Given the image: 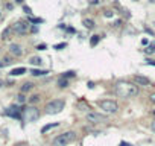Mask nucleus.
I'll list each match as a JSON object with an SVG mask.
<instances>
[{"label": "nucleus", "instance_id": "nucleus-6", "mask_svg": "<svg viewBox=\"0 0 155 146\" xmlns=\"http://www.w3.org/2000/svg\"><path fill=\"white\" fill-rule=\"evenodd\" d=\"M29 29H30V26H29L28 21H24V20H20V21H17V23L12 24V31L15 32V34H18V35L28 34Z\"/></svg>", "mask_w": 155, "mask_h": 146}, {"label": "nucleus", "instance_id": "nucleus-34", "mask_svg": "<svg viewBox=\"0 0 155 146\" xmlns=\"http://www.w3.org/2000/svg\"><path fill=\"white\" fill-rule=\"evenodd\" d=\"M15 2H17V3H21V2H23V0H15Z\"/></svg>", "mask_w": 155, "mask_h": 146}, {"label": "nucleus", "instance_id": "nucleus-28", "mask_svg": "<svg viewBox=\"0 0 155 146\" xmlns=\"http://www.w3.org/2000/svg\"><path fill=\"white\" fill-rule=\"evenodd\" d=\"M37 49H38V50H44V49H47V46H46V44H40Z\"/></svg>", "mask_w": 155, "mask_h": 146}, {"label": "nucleus", "instance_id": "nucleus-5", "mask_svg": "<svg viewBox=\"0 0 155 146\" xmlns=\"http://www.w3.org/2000/svg\"><path fill=\"white\" fill-rule=\"evenodd\" d=\"M21 117H23L26 122H34V120H37V119L40 117V113H38V110H37L35 107H28V108L23 110Z\"/></svg>", "mask_w": 155, "mask_h": 146}, {"label": "nucleus", "instance_id": "nucleus-15", "mask_svg": "<svg viewBox=\"0 0 155 146\" xmlns=\"http://www.w3.org/2000/svg\"><path fill=\"white\" fill-rule=\"evenodd\" d=\"M29 62L32 64V66H41V64H43V59L38 58V56H32V58L29 59Z\"/></svg>", "mask_w": 155, "mask_h": 146}, {"label": "nucleus", "instance_id": "nucleus-16", "mask_svg": "<svg viewBox=\"0 0 155 146\" xmlns=\"http://www.w3.org/2000/svg\"><path fill=\"white\" fill-rule=\"evenodd\" d=\"M11 32H14V31H12V26H9V28H6V29L3 31L2 38H3V40H8V38H9V35H11Z\"/></svg>", "mask_w": 155, "mask_h": 146}, {"label": "nucleus", "instance_id": "nucleus-8", "mask_svg": "<svg viewBox=\"0 0 155 146\" xmlns=\"http://www.w3.org/2000/svg\"><path fill=\"white\" fill-rule=\"evenodd\" d=\"M6 114L11 117H15V119H21V110H18L17 107H12L6 110Z\"/></svg>", "mask_w": 155, "mask_h": 146}, {"label": "nucleus", "instance_id": "nucleus-7", "mask_svg": "<svg viewBox=\"0 0 155 146\" xmlns=\"http://www.w3.org/2000/svg\"><path fill=\"white\" fill-rule=\"evenodd\" d=\"M87 120L90 123H102V122H106V117L104 114H99V113H88Z\"/></svg>", "mask_w": 155, "mask_h": 146}, {"label": "nucleus", "instance_id": "nucleus-35", "mask_svg": "<svg viewBox=\"0 0 155 146\" xmlns=\"http://www.w3.org/2000/svg\"><path fill=\"white\" fill-rule=\"evenodd\" d=\"M2 85H3V81H0V87H2Z\"/></svg>", "mask_w": 155, "mask_h": 146}, {"label": "nucleus", "instance_id": "nucleus-3", "mask_svg": "<svg viewBox=\"0 0 155 146\" xmlns=\"http://www.w3.org/2000/svg\"><path fill=\"white\" fill-rule=\"evenodd\" d=\"M64 101L62 99H55V101H50L49 104L46 105V113L47 114H58L64 110Z\"/></svg>", "mask_w": 155, "mask_h": 146}, {"label": "nucleus", "instance_id": "nucleus-23", "mask_svg": "<svg viewBox=\"0 0 155 146\" xmlns=\"http://www.w3.org/2000/svg\"><path fill=\"white\" fill-rule=\"evenodd\" d=\"M66 46H67L66 43H60V44H55V49H56V50H61V49H64Z\"/></svg>", "mask_w": 155, "mask_h": 146}, {"label": "nucleus", "instance_id": "nucleus-31", "mask_svg": "<svg viewBox=\"0 0 155 146\" xmlns=\"http://www.w3.org/2000/svg\"><path fill=\"white\" fill-rule=\"evenodd\" d=\"M120 146H131V145H128V143H125V142H122V143H120Z\"/></svg>", "mask_w": 155, "mask_h": 146}, {"label": "nucleus", "instance_id": "nucleus-4", "mask_svg": "<svg viewBox=\"0 0 155 146\" xmlns=\"http://www.w3.org/2000/svg\"><path fill=\"white\" fill-rule=\"evenodd\" d=\"M99 107L102 108L105 113H108V114H114V113H117V110H119V105H117V102L110 101V99L99 101Z\"/></svg>", "mask_w": 155, "mask_h": 146}, {"label": "nucleus", "instance_id": "nucleus-32", "mask_svg": "<svg viewBox=\"0 0 155 146\" xmlns=\"http://www.w3.org/2000/svg\"><path fill=\"white\" fill-rule=\"evenodd\" d=\"M148 64H149V66H155V62H154V61H149Z\"/></svg>", "mask_w": 155, "mask_h": 146}, {"label": "nucleus", "instance_id": "nucleus-14", "mask_svg": "<svg viewBox=\"0 0 155 146\" xmlns=\"http://www.w3.org/2000/svg\"><path fill=\"white\" fill-rule=\"evenodd\" d=\"M58 125H60V123H58V122H55V123H50V125H46V126H43V129H41V132H43V134H46L47 131H50V129H53V128H56Z\"/></svg>", "mask_w": 155, "mask_h": 146}, {"label": "nucleus", "instance_id": "nucleus-21", "mask_svg": "<svg viewBox=\"0 0 155 146\" xmlns=\"http://www.w3.org/2000/svg\"><path fill=\"white\" fill-rule=\"evenodd\" d=\"M17 102H18V104H24V102H26V97H24L23 93H20V94L17 96Z\"/></svg>", "mask_w": 155, "mask_h": 146}, {"label": "nucleus", "instance_id": "nucleus-11", "mask_svg": "<svg viewBox=\"0 0 155 146\" xmlns=\"http://www.w3.org/2000/svg\"><path fill=\"white\" fill-rule=\"evenodd\" d=\"M134 81H135V82H138V84H143V85H149V84H151V81H149L148 78L138 76V75H135V76H134Z\"/></svg>", "mask_w": 155, "mask_h": 146}, {"label": "nucleus", "instance_id": "nucleus-25", "mask_svg": "<svg viewBox=\"0 0 155 146\" xmlns=\"http://www.w3.org/2000/svg\"><path fill=\"white\" fill-rule=\"evenodd\" d=\"M30 21H32V23H43V20H41V18H34V17L30 18Z\"/></svg>", "mask_w": 155, "mask_h": 146}, {"label": "nucleus", "instance_id": "nucleus-2", "mask_svg": "<svg viewBox=\"0 0 155 146\" xmlns=\"http://www.w3.org/2000/svg\"><path fill=\"white\" fill-rule=\"evenodd\" d=\"M74 137H76V134H74L73 131L62 132V134H60L58 137L53 139L52 146H67V145H70V142H73Z\"/></svg>", "mask_w": 155, "mask_h": 146}, {"label": "nucleus", "instance_id": "nucleus-12", "mask_svg": "<svg viewBox=\"0 0 155 146\" xmlns=\"http://www.w3.org/2000/svg\"><path fill=\"white\" fill-rule=\"evenodd\" d=\"M34 76H44V75H47L49 72L47 70H40V69H32V72H30Z\"/></svg>", "mask_w": 155, "mask_h": 146}, {"label": "nucleus", "instance_id": "nucleus-1", "mask_svg": "<svg viewBox=\"0 0 155 146\" xmlns=\"http://www.w3.org/2000/svg\"><path fill=\"white\" fill-rule=\"evenodd\" d=\"M116 93L120 97H132L138 94V87L132 82H125V81H120V82L116 84Z\"/></svg>", "mask_w": 155, "mask_h": 146}, {"label": "nucleus", "instance_id": "nucleus-17", "mask_svg": "<svg viewBox=\"0 0 155 146\" xmlns=\"http://www.w3.org/2000/svg\"><path fill=\"white\" fill-rule=\"evenodd\" d=\"M58 85H60L61 88H66L67 85H68V81H67L66 78H61L60 81H58Z\"/></svg>", "mask_w": 155, "mask_h": 146}, {"label": "nucleus", "instance_id": "nucleus-10", "mask_svg": "<svg viewBox=\"0 0 155 146\" xmlns=\"http://www.w3.org/2000/svg\"><path fill=\"white\" fill-rule=\"evenodd\" d=\"M23 73H26V69L24 67H17V69H12L11 70V76H20V75H23Z\"/></svg>", "mask_w": 155, "mask_h": 146}, {"label": "nucleus", "instance_id": "nucleus-36", "mask_svg": "<svg viewBox=\"0 0 155 146\" xmlns=\"http://www.w3.org/2000/svg\"><path fill=\"white\" fill-rule=\"evenodd\" d=\"M151 2H155V0H151Z\"/></svg>", "mask_w": 155, "mask_h": 146}, {"label": "nucleus", "instance_id": "nucleus-9", "mask_svg": "<svg viewBox=\"0 0 155 146\" xmlns=\"http://www.w3.org/2000/svg\"><path fill=\"white\" fill-rule=\"evenodd\" d=\"M9 52L12 53L14 56H21L23 55V49H21V46H18V44H11L9 46Z\"/></svg>", "mask_w": 155, "mask_h": 146}, {"label": "nucleus", "instance_id": "nucleus-13", "mask_svg": "<svg viewBox=\"0 0 155 146\" xmlns=\"http://www.w3.org/2000/svg\"><path fill=\"white\" fill-rule=\"evenodd\" d=\"M82 24H84L87 29H91V28H94V21H93L91 18H84V20H82Z\"/></svg>", "mask_w": 155, "mask_h": 146}, {"label": "nucleus", "instance_id": "nucleus-18", "mask_svg": "<svg viewBox=\"0 0 155 146\" xmlns=\"http://www.w3.org/2000/svg\"><path fill=\"white\" fill-rule=\"evenodd\" d=\"M155 52V44H149L146 49H145V53L146 55H151V53H154Z\"/></svg>", "mask_w": 155, "mask_h": 146}, {"label": "nucleus", "instance_id": "nucleus-24", "mask_svg": "<svg viewBox=\"0 0 155 146\" xmlns=\"http://www.w3.org/2000/svg\"><path fill=\"white\" fill-rule=\"evenodd\" d=\"M38 101H40V96H32L30 99H29L30 104H35V102H38Z\"/></svg>", "mask_w": 155, "mask_h": 146}, {"label": "nucleus", "instance_id": "nucleus-33", "mask_svg": "<svg viewBox=\"0 0 155 146\" xmlns=\"http://www.w3.org/2000/svg\"><path fill=\"white\" fill-rule=\"evenodd\" d=\"M152 129H154V131H155V122L152 123Z\"/></svg>", "mask_w": 155, "mask_h": 146}, {"label": "nucleus", "instance_id": "nucleus-19", "mask_svg": "<svg viewBox=\"0 0 155 146\" xmlns=\"http://www.w3.org/2000/svg\"><path fill=\"white\" fill-rule=\"evenodd\" d=\"M32 87H34V84H30V82H26L23 87H21V93H24V91H29Z\"/></svg>", "mask_w": 155, "mask_h": 146}, {"label": "nucleus", "instance_id": "nucleus-27", "mask_svg": "<svg viewBox=\"0 0 155 146\" xmlns=\"http://www.w3.org/2000/svg\"><path fill=\"white\" fill-rule=\"evenodd\" d=\"M104 15H105V17H111V15H113V12H111V11H105Z\"/></svg>", "mask_w": 155, "mask_h": 146}, {"label": "nucleus", "instance_id": "nucleus-30", "mask_svg": "<svg viewBox=\"0 0 155 146\" xmlns=\"http://www.w3.org/2000/svg\"><path fill=\"white\" fill-rule=\"evenodd\" d=\"M141 44H143V46H148V40L143 38V40H141Z\"/></svg>", "mask_w": 155, "mask_h": 146}, {"label": "nucleus", "instance_id": "nucleus-29", "mask_svg": "<svg viewBox=\"0 0 155 146\" xmlns=\"http://www.w3.org/2000/svg\"><path fill=\"white\" fill-rule=\"evenodd\" d=\"M151 102H152V104H155V93L151 94Z\"/></svg>", "mask_w": 155, "mask_h": 146}, {"label": "nucleus", "instance_id": "nucleus-22", "mask_svg": "<svg viewBox=\"0 0 155 146\" xmlns=\"http://www.w3.org/2000/svg\"><path fill=\"white\" fill-rule=\"evenodd\" d=\"M74 75H76V73H74L73 70H70V72H66V73H64V75H62V78H66V79H67V78H73Z\"/></svg>", "mask_w": 155, "mask_h": 146}, {"label": "nucleus", "instance_id": "nucleus-26", "mask_svg": "<svg viewBox=\"0 0 155 146\" xmlns=\"http://www.w3.org/2000/svg\"><path fill=\"white\" fill-rule=\"evenodd\" d=\"M23 9H24V12H26V14H29V15L32 14V11H30V8H29V6H24Z\"/></svg>", "mask_w": 155, "mask_h": 146}, {"label": "nucleus", "instance_id": "nucleus-20", "mask_svg": "<svg viewBox=\"0 0 155 146\" xmlns=\"http://www.w3.org/2000/svg\"><path fill=\"white\" fill-rule=\"evenodd\" d=\"M99 40H100V37L99 35H94V37H91V40H90V44L91 46H96L99 43Z\"/></svg>", "mask_w": 155, "mask_h": 146}]
</instances>
